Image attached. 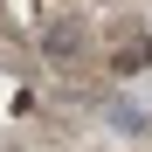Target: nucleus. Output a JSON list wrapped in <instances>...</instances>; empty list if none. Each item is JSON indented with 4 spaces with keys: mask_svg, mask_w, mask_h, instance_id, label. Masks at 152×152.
Segmentation results:
<instances>
[{
    "mask_svg": "<svg viewBox=\"0 0 152 152\" xmlns=\"http://www.w3.org/2000/svg\"><path fill=\"white\" fill-rule=\"evenodd\" d=\"M42 48H48V56H62V62H69L76 48H83V28H76V21H62V28H48V35H42Z\"/></svg>",
    "mask_w": 152,
    "mask_h": 152,
    "instance_id": "nucleus-1",
    "label": "nucleus"
}]
</instances>
